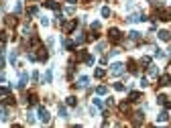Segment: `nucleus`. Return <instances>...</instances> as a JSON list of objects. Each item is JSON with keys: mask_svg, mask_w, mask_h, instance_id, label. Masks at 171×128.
Returning a JSON list of instances; mask_svg holds the SVG:
<instances>
[{"mask_svg": "<svg viewBox=\"0 0 171 128\" xmlns=\"http://www.w3.org/2000/svg\"><path fill=\"white\" fill-rule=\"evenodd\" d=\"M43 6H47V8L55 10V12H59V10H61V4H59V2H55V0H45V2H43Z\"/></svg>", "mask_w": 171, "mask_h": 128, "instance_id": "0eeeda50", "label": "nucleus"}, {"mask_svg": "<svg viewBox=\"0 0 171 128\" xmlns=\"http://www.w3.org/2000/svg\"><path fill=\"white\" fill-rule=\"evenodd\" d=\"M128 69H130V73L136 75V73H138V63H136L134 59H130V61H128Z\"/></svg>", "mask_w": 171, "mask_h": 128, "instance_id": "f8f14e48", "label": "nucleus"}, {"mask_svg": "<svg viewBox=\"0 0 171 128\" xmlns=\"http://www.w3.org/2000/svg\"><path fill=\"white\" fill-rule=\"evenodd\" d=\"M4 23H6V27H10V29H12V27H16V23H18V20H16V16H14V14H8V16L4 18Z\"/></svg>", "mask_w": 171, "mask_h": 128, "instance_id": "9b49d317", "label": "nucleus"}, {"mask_svg": "<svg viewBox=\"0 0 171 128\" xmlns=\"http://www.w3.org/2000/svg\"><path fill=\"white\" fill-rule=\"evenodd\" d=\"M41 25H43V27H47V25H49V18H47V16H41Z\"/></svg>", "mask_w": 171, "mask_h": 128, "instance_id": "a19ab883", "label": "nucleus"}, {"mask_svg": "<svg viewBox=\"0 0 171 128\" xmlns=\"http://www.w3.org/2000/svg\"><path fill=\"white\" fill-rule=\"evenodd\" d=\"M167 120H169V112H167V110L159 112V116H157V122H167Z\"/></svg>", "mask_w": 171, "mask_h": 128, "instance_id": "2eb2a0df", "label": "nucleus"}, {"mask_svg": "<svg viewBox=\"0 0 171 128\" xmlns=\"http://www.w3.org/2000/svg\"><path fill=\"white\" fill-rule=\"evenodd\" d=\"M0 120H4V122L8 120V114H6V110H2V108H0Z\"/></svg>", "mask_w": 171, "mask_h": 128, "instance_id": "c9c22d12", "label": "nucleus"}, {"mask_svg": "<svg viewBox=\"0 0 171 128\" xmlns=\"http://www.w3.org/2000/svg\"><path fill=\"white\" fill-rule=\"evenodd\" d=\"M141 65L143 67H149L151 65V57H141Z\"/></svg>", "mask_w": 171, "mask_h": 128, "instance_id": "393cba45", "label": "nucleus"}, {"mask_svg": "<svg viewBox=\"0 0 171 128\" xmlns=\"http://www.w3.org/2000/svg\"><path fill=\"white\" fill-rule=\"evenodd\" d=\"M65 49H67V51H73V49H76V43L73 41H65Z\"/></svg>", "mask_w": 171, "mask_h": 128, "instance_id": "c756f323", "label": "nucleus"}, {"mask_svg": "<svg viewBox=\"0 0 171 128\" xmlns=\"http://www.w3.org/2000/svg\"><path fill=\"white\" fill-rule=\"evenodd\" d=\"M106 91H108V87H106V85H100V87L96 89V94H100V96H104Z\"/></svg>", "mask_w": 171, "mask_h": 128, "instance_id": "2f4dec72", "label": "nucleus"}, {"mask_svg": "<svg viewBox=\"0 0 171 128\" xmlns=\"http://www.w3.org/2000/svg\"><path fill=\"white\" fill-rule=\"evenodd\" d=\"M27 14H29V16H31V14H37V6H31V8L27 10Z\"/></svg>", "mask_w": 171, "mask_h": 128, "instance_id": "58836bf2", "label": "nucleus"}, {"mask_svg": "<svg viewBox=\"0 0 171 128\" xmlns=\"http://www.w3.org/2000/svg\"><path fill=\"white\" fill-rule=\"evenodd\" d=\"M147 69H149V75H151V77H157V75H159V67H157V65H149Z\"/></svg>", "mask_w": 171, "mask_h": 128, "instance_id": "dca6fc26", "label": "nucleus"}, {"mask_svg": "<svg viewBox=\"0 0 171 128\" xmlns=\"http://www.w3.org/2000/svg\"><path fill=\"white\" fill-rule=\"evenodd\" d=\"M128 37H130L132 41H141V33H138V31H130V33H128Z\"/></svg>", "mask_w": 171, "mask_h": 128, "instance_id": "b1692460", "label": "nucleus"}, {"mask_svg": "<svg viewBox=\"0 0 171 128\" xmlns=\"http://www.w3.org/2000/svg\"><path fill=\"white\" fill-rule=\"evenodd\" d=\"M27 122H29V124H35V116H33V114H27Z\"/></svg>", "mask_w": 171, "mask_h": 128, "instance_id": "ea45409f", "label": "nucleus"}, {"mask_svg": "<svg viewBox=\"0 0 171 128\" xmlns=\"http://www.w3.org/2000/svg\"><path fill=\"white\" fill-rule=\"evenodd\" d=\"M90 84V77H86V75H82V77H80V79H78V87H86V85Z\"/></svg>", "mask_w": 171, "mask_h": 128, "instance_id": "aec40b11", "label": "nucleus"}, {"mask_svg": "<svg viewBox=\"0 0 171 128\" xmlns=\"http://www.w3.org/2000/svg\"><path fill=\"white\" fill-rule=\"evenodd\" d=\"M147 85H149V79H147V77H143V79H141V87H147Z\"/></svg>", "mask_w": 171, "mask_h": 128, "instance_id": "79ce46f5", "label": "nucleus"}, {"mask_svg": "<svg viewBox=\"0 0 171 128\" xmlns=\"http://www.w3.org/2000/svg\"><path fill=\"white\" fill-rule=\"evenodd\" d=\"M59 116H61V118H67V110H65L63 106H59Z\"/></svg>", "mask_w": 171, "mask_h": 128, "instance_id": "f704fd0d", "label": "nucleus"}, {"mask_svg": "<svg viewBox=\"0 0 171 128\" xmlns=\"http://www.w3.org/2000/svg\"><path fill=\"white\" fill-rule=\"evenodd\" d=\"M169 84H171V75H161L159 77V85L165 87V85H169Z\"/></svg>", "mask_w": 171, "mask_h": 128, "instance_id": "a211bd4d", "label": "nucleus"}, {"mask_svg": "<svg viewBox=\"0 0 171 128\" xmlns=\"http://www.w3.org/2000/svg\"><path fill=\"white\" fill-rule=\"evenodd\" d=\"M35 51H39V53H37V61H43V63H45V61H47V57H49L47 49H45V47H37Z\"/></svg>", "mask_w": 171, "mask_h": 128, "instance_id": "1a4fd4ad", "label": "nucleus"}, {"mask_svg": "<svg viewBox=\"0 0 171 128\" xmlns=\"http://www.w3.org/2000/svg\"><path fill=\"white\" fill-rule=\"evenodd\" d=\"M67 2H69V4H76V2H78V0H67Z\"/></svg>", "mask_w": 171, "mask_h": 128, "instance_id": "de8ad7c7", "label": "nucleus"}, {"mask_svg": "<svg viewBox=\"0 0 171 128\" xmlns=\"http://www.w3.org/2000/svg\"><path fill=\"white\" fill-rule=\"evenodd\" d=\"M108 41L114 43V45H118V43L122 41V33H120L118 29H110V31H108Z\"/></svg>", "mask_w": 171, "mask_h": 128, "instance_id": "f03ea898", "label": "nucleus"}, {"mask_svg": "<svg viewBox=\"0 0 171 128\" xmlns=\"http://www.w3.org/2000/svg\"><path fill=\"white\" fill-rule=\"evenodd\" d=\"M0 67H4V57H2V53H0Z\"/></svg>", "mask_w": 171, "mask_h": 128, "instance_id": "a18cd8bd", "label": "nucleus"}, {"mask_svg": "<svg viewBox=\"0 0 171 128\" xmlns=\"http://www.w3.org/2000/svg\"><path fill=\"white\" fill-rule=\"evenodd\" d=\"M2 104L4 106H14V98L8 94V96H4V100H2Z\"/></svg>", "mask_w": 171, "mask_h": 128, "instance_id": "412c9836", "label": "nucleus"}, {"mask_svg": "<svg viewBox=\"0 0 171 128\" xmlns=\"http://www.w3.org/2000/svg\"><path fill=\"white\" fill-rule=\"evenodd\" d=\"M14 12H16V14H20V12H23V4H20V2H16V6H14Z\"/></svg>", "mask_w": 171, "mask_h": 128, "instance_id": "e433bc0d", "label": "nucleus"}, {"mask_svg": "<svg viewBox=\"0 0 171 128\" xmlns=\"http://www.w3.org/2000/svg\"><path fill=\"white\" fill-rule=\"evenodd\" d=\"M128 100H130V102H141L143 96H141V91H130V94H128Z\"/></svg>", "mask_w": 171, "mask_h": 128, "instance_id": "ddd939ff", "label": "nucleus"}, {"mask_svg": "<svg viewBox=\"0 0 171 128\" xmlns=\"http://www.w3.org/2000/svg\"><path fill=\"white\" fill-rule=\"evenodd\" d=\"M8 94H10V87H6V85H2V87H0V96L4 98V96H8Z\"/></svg>", "mask_w": 171, "mask_h": 128, "instance_id": "c85d7f7f", "label": "nucleus"}, {"mask_svg": "<svg viewBox=\"0 0 171 128\" xmlns=\"http://www.w3.org/2000/svg\"><path fill=\"white\" fill-rule=\"evenodd\" d=\"M78 25H80V20H78V18H71V20L63 23V35H69V33H73Z\"/></svg>", "mask_w": 171, "mask_h": 128, "instance_id": "7ed1b4c3", "label": "nucleus"}, {"mask_svg": "<svg viewBox=\"0 0 171 128\" xmlns=\"http://www.w3.org/2000/svg\"><path fill=\"white\" fill-rule=\"evenodd\" d=\"M0 6H2V0H0Z\"/></svg>", "mask_w": 171, "mask_h": 128, "instance_id": "09e8293b", "label": "nucleus"}, {"mask_svg": "<svg viewBox=\"0 0 171 128\" xmlns=\"http://www.w3.org/2000/svg\"><path fill=\"white\" fill-rule=\"evenodd\" d=\"M92 31H100V23H92Z\"/></svg>", "mask_w": 171, "mask_h": 128, "instance_id": "37998d69", "label": "nucleus"}, {"mask_svg": "<svg viewBox=\"0 0 171 128\" xmlns=\"http://www.w3.org/2000/svg\"><path fill=\"white\" fill-rule=\"evenodd\" d=\"M126 20H128V23H145V20H147V16H145L143 12H134V14H130V16H128Z\"/></svg>", "mask_w": 171, "mask_h": 128, "instance_id": "20e7f679", "label": "nucleus"}, {"mask_svg": "<svg viewBox=\"0 0 171 128\" xmlns=\"http://www.w3.org/2000/svg\"><path fill=\"white\" fill-rule=\"evenodd\" d=\"M4 79H6V77H4V73H0V82H4Z\"/></svg>", "mask_w": 171, "mask_h": 128, "instance_id": "49530a36", "label": "nucleus"}, {"mask_svg": "<svg viewBox=\"0 0 171 128\" xmlns=\"http://www.w3.org/2000/svg\"><path fill=\"white\" fill-rule=\"evenodd\" d=\"M159 39L161 41H171V33L169 31H159Z\"/></svg>", "mask_w": 171, "mask_h": 128, "instance_id": "6ab92c4d", "label": "nucleus"}, {"mask_svg": "<svg viewBox=\"0 0 171 128\" xmlns=\"http://www.w3.org/2000/svg\"><path fill=\"white\" fill-rule=\"evenodd\" d=\"M8 61H10L12 65L16 63V51H10V55H8Z\"/></svg>", "mask_w": 171, "mask_h": 128, "instance_id": "bb28decb", "label": "nucleus"}, {"mask_svg": "<svg viewBox=\"0 0 171 128\" xmlns=\"http://www.w3.org/2000/svg\"><path fill=\"white\" fill-rule=\"evenodd\" d=\"M94 106H96V108H104V102H102L100 98H94Z\"/></svg>", "mask_w": 171, "mask_h": 128, "instance_id": "473e14b6", "label": "nucleus"}, {"mask_svg": "<svg viewBox=\"0 0 171 128\" xmlns=\"http://www.w3.org/2000/svg\"><path fill=\"white\" fill-rule=\"evenodd\" d=\"M155 18H159V20H171V10L167 8H155Z\"/></svg>", "mask_w": 171, "mask_h": 128, "instance_id": "f257e3e1", "label": "nucleus"}, {"mask_svg": "<svg viewBox=\"0 0 171 128\" xmlns=\"http://www.w3.org/2000/svg\"><path fill=\"white\" fill-rule=\"evenodd\" d=\"M163 55H165V53H163L161 49H155V57H163Z\"/></svg>", "mask_w": 171, "mask_h": 128, "instance_id": "c03bdc74", "label": "nucleus"}, {"mask_svg": "<svg viewBox=\"0 0 171 128\" xmlns=\"http://www.w3.org/2000/svg\"><path fill=\"white\" fill-rule=\"evenodd\" d=\"M114 89H116V91H124V84L116 82V84H114Z\"/></svg>", "mask_w": 171, "mask_h": 128, "instance_id": "72a5a7b5", "label": "nucleus"}, {"mask_svg": "<svg viewBox=\"0 0 171 128\" xmlns=\"http://www.w3.org/2000/svg\"><path fill=\"white\" fill-rule=\"evenodd\" d=\"M23 102H27L29 106H35V104L39 102V98H37V94H33V91H31V94H27V96L23 98Z\"/></svg>", "mask_w": 171, "mask_h": 128, "instance_id": "6e6552de", "label": "nucleus"}, {"mask_svg": "<svg viewBox=\"0 0 171 128\" xmlns=\"http://www.w3.org/2000/svg\"><path fill=\"white\" fill-rule=\"evenodd\" d=\"M110 73H112V75H122V73H124V65H122V63H112Z\"/></svg>", "mask_w": 171, "mask_h": 128, "instance_id": "39448f33", "label": "nucleus"}, {"mask_svg": "<svg viewBox=\"0 0 171 128\" xmlns=\"http://www.w3.org/2000/svg\"><path fill=\"white\" fill-rule=\"evenodd\" d=\"M128 112H130V104L128 102H122L120 104V114H128Z\"/></svg>", "mask_w": 171, "mask_h": 128, "instance_id": "4be33fe9", "label": "nucleus"}, {"mask_svg": "<svg viewBox=\"0 0 171 128\" xmlns=\"http://www.w3.org/2000/svg\"><path fill=\"white\" fill-rule=\"evenodd\" d=\"M27 84H29V75H27V73H20V82H18V87H20V89H25V87H27Z\"/></svg>", "mask_w": 171, "mask_h": 128, "instance_id": "4468645a", "label": "nucleus"}, {"mask_svg": "<svg viewBox=\"0 0 171 128\" xmlns=\"http://www.w3.org/2000/svg\"><path fill=\"white\" fill-rule=\"evenodd\" d=\"M73 43H76V45H82V43H86V37L82 35V33H78V35L73 37Z\"/></svg>", "mask_w": 171, "mask_h": 128, "instance_id": "5701e85b", "label": "nucleus"}, {"mask_svg": "<svg viewBox=\"0 0 171 128\" xmlns=\"http://www.w3.org/2000/svg\"><path fill=\"white\" fill-rule=\"evenodd\" d=\"M67 106H78V98L69 96V98H67Z\"/></svg>", "mask_w": 171, "mask_h": 128, "instance_id": "cd10ccee", "label": "nucleus"}, {"mask_svg": "<svg viewBox=\"0 0 171 128\" xmlns=\"http://www.w3.org/2000/svg\"><path fill=\"white\" fill-rule=\"evenodd\" d=\"M145 122V116H143V112H134V118H132V124L134 126H141Z\"/></svg>", "mask_w": 171, "mask_h": 128, "instance_id": "9d476101", "label": "nucleus"}, {"mask_svg": "<svg viewBox=\"0 0 171 128\" xmlns=\"http://www.w3.org/2000/svg\"><path fill=\"white\" fill-rule=\"evenodd\" d=\"M39 120H41L43 124H49V122H51V116H49V112H47L43 106L39 108Z\"/></svg>", "mask_w": 171, "mask_h": 128, "instance_id": "423d86ee", "label": "nucleus"}, {"mask_svg": "<svg viewBox=\"0 0 171 128\" xmlns=\"http://www.w3.org/2000/svg\"><path fill=\"white\" fill-rule=\"evenodd\" d=\"M110 14H112V12H110V8H108V6H104V8H102V16H104V18H108Z\"/></svg>", "mask_w": 171, "mask_h": 128, "instance_id": "7c9ffc66", "label": "nucleus"}, {"mask_svg": "<svg viewBox=\"0 0 171 128\" xmlns=\"http://www.w3.org/2000/svg\"><path fill=\"white\" fill-rule=\"evenodd\" d=\"M94 75H96V77H98V79H102V77H104V75H106V71H104V69H100V67H98V69H96V71H94Z\"/></svg>", "mask_w": 171, "mask_h": 128, "instance_id": "a878e982", "label": "nucleus"}, {"mask_svg": "<svg viewBox=\"0 0 171 128\" xmlns=\"http://www.w3.org/2000/svg\"><path fill=\"white\" fill-rule=\"evenodd\" d=\"M51 79H53V71H51V69H47V71H45V75H43V84H51Z\"/></svg>", "mask_w": 171, "mask_h": 128, "instance_id": "f3484780", "label": "nucleus"}, {"mask_svg": "<svg viewBox=\"0 0 171 128\" xmlns=\"http://www.w3.org/2000/svg\"><path fill=\"white\" fill-rule=\"evenodd\" d=\"M157 102H159L161 106H165V102H167V98H165V96H157Z\"/></svg>", "mask_w": 171, "mask_h": 128, "instance_id": "4c0bfd02", "label": "nucleus"}]
</instances>
